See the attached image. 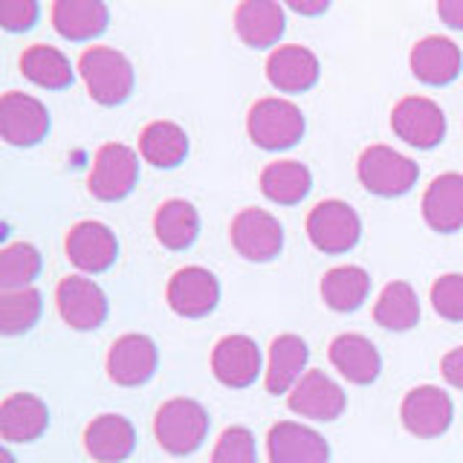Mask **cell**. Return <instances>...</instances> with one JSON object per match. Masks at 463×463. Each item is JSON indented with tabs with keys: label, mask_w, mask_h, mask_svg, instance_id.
I'll return each mask as SVG.
<instances>
[{
	"label": "cell",
	"mask_w": 463,
	"mask_h": 463,
	"mask_svg": "<svg viewBox=\"0 0 463 463\" xmlns=\"http://www.w3.org/2000/svg\"><path fill=\"white\" fill-rule=\"evenodd\" d=\"M209 434V411L192 397H174L159 405L154 417V438L168 455H192Z\"/></svg>",
	"instance_id": "cell-1"
},
{
	"label": "cell",
	"mask_w": 463,
	"mask_h": 463,
	"mask_svg": "<svg viewBox=\"0 0 463 463\" xmlns=\"http://www.w3.org/2000/svg\"><path fill=\"white\" fill-rule=\"evenodd\" d=\"M79 72L87 84V93L105 108L122 105L134 93V64L113 47H90L79 58Z\"/></svg>",
	"instance_id": "cell-2"
},
{
	"label": "cell",
	"mask_w": 463,
	"mask_h": 463,
	"mask_svg": "<svg viewBox=\"0 0 463 463\" xmlns=\"http://www.w3.org/2000/svg\"><path fill=\"white\" fill-rule=\"evenodd\" d=\"M359 183L368 188L371 194L380 197H400L411 192V185L420 177V168L414 159L405 154L388 148V145H371L362 151L356 163Z\"/></svg>",
	"instance_id": "cell-3"
},
{
	"label": "cell",
	"mask_w": 463,
	"mask_h": 463,
	"mask_svg": "<svg viewBox=\"0 0 463 463\" xmlns=\"http://www.w3.org/2000/svg\"><path fill=\"white\" fill-rule=\"evenodd\" d=\"M246 130H250L252 142L267 151L293 148L304 137V116L293 101L269 96L252 105L250 119H246Z\"/></svg>",
	"instance_id": "cell-4"
},
{
	"label": "cell",
	"mask_w": 463,
	"mask_h": 463,
	"mask_svg": "<svg viewBox=\"0 0 463 463\" xmlns=\"http://www.w3.org/2000/svg\"><path fill=\"white\" fill-rule=\"evenodd\" d=\"M307 238L318 252L339 255L359 243L362 221L345 200H322L307 214Z\"/></svg>",
	"instance_id": "cell-5"
},
{
	"label": "cell",
	"mask_w": 463,
	"mask_h": 463,
	"mask_svg": "<svg viewBox=\"0 0 463 463\" xmlns=\"http://www.w3.org/2000/svg\"><path fill=\"white\" fill-rule=\"evenodd\" d=\"M139 180V156L137 151L125 142H108L101 145L96 159H93V171H90V194L96 200H122L134 192V185Z\"/></svg>",
	"instance_id": "cell-6"
},
{
	"label": "cell",
	"mask_w": 463,
	"mask_h": 463,
	"mask_svg": "<svg viewBox=\"0 0 463 463\" xmlns=\"http://www.w3.org/2000/svg\"><path fill=\"white\" fill-rule=\"evenodd\" d=\"M400 417L409 434H414L420 440H431L446 434L449 426H452L455 402L438 385H417L402 397Z\"/></svg>",
	"instance_id": "cell-7"
},
{
	"label": "cell",
	"mask_w": 463,
	"mask_h": 463,
	"mask_svg": "<svg viewBox=\"0 0 463 463\" xmlns=\"http://www.w3.org/2000/svg\"><path fill=\"white\" fill-rule=\"evenodd\" d=\"M391 128L402 142L429 151L446 137V113L426 96H405L391 110Z\"/></svg>",
	"instance_id": "cell-8"
},
{
	"label": "cell",
	"mask_w": 463,
	"mask_h": 463,
	"mask_svg": "<svg viewBox=\"0 0 463 463\" xmlns=\"http://www.w3.org/2000/svg\"><path fill=\"white\" fill-rule=\"evenodd\" d=\"M50 130V110L41 99L9 90L0 99V137L9 145L29 148L38 145Z\"/></svg>",
	"instance_id": "cell-9"
},
{
	"label": "cell",
	"mask_w": 463,
	"mask_h": 463,
	"mask_svg": "<svg viewBox=\"0 0 463 463\" xmlns=\"http://www.w3.org/2000/svg\"><path fill=\"white\" fill-rule=\"evenodd\" d=\"M232 246L246 260L264 264L281 252L284 246V229L279 217L267 209H241L232 221Z\"/></svg>",
	"instance_id": "cell-10"
},
{
	"label": "cell",
	"mask_w": 463,
	"mask_h": 463,
	"mask_svg": "<svg viewBox=\"0 0 463 463\" xmlns=\"http://www.w3.org/2000/svg\"><path fill=\"white\" fill-rule=\"evenodd\" d=\"M156 345L145 333H125L108 351V376L122 388L145 385L156 373Z\"/></svg>",
	"instance_id": "cell-11"
},
{
	"label": "cell",
	"mask_w": 463,
	"mask_h": 463,
	"mask_svg": "<svg viewBox=\"0 0 463 463\" xmlns=\"http://www.w3.org/2000/svg\"><path fill=\"white\" fill-rule=\"evenodd\" d=\"M55 304L72 330H96L108 318V296L84 275H67L55 289Z\"/></svg>",
	"instance_id": "cell-12"
},
{
	"label": "cell",
	"mask_w": 463,
	"mask_h": 463,
	"mask_svg": "<svg viewBox=\"0 0 463 463\" xmlns=\"http://www.w3.org/2000/svg\"><path fill=\"white\" fill-rule=\"evenodd\" d=\"M168 307L183 318L209 316L221 301V284L206 267H183L171 275L165 289Z\"/></svg>",
	"instance_id": "cell-13"
},
{
	"label": "cell",
	"mask_w": 463,
	"mask_h": 463,
	"mask_svg": "<svg viewBox=\"0 0 463 463\" xmlns=\"http://www.w3.org/2000/svg\"><path fill=\"white\" fill-rule=\"evenodd\" d=\"M289 411L298 417L318 420V423H330V420L342 417L347 397L336 380H330L325 371H307L296 383V388L287 394Z\"/></svg>",
	"instance_id": "cell-14"
},
{
	"label": "cell",
	"mask_w": 463,
	"mask_h": 463,
	"mask_svg": "<svg viewBox=\"0 0 463 463\" xmlns=\"http://www.w3.org/2000/svg\"><path fill=\"white\" fill-rule=\"evenodd\" d=\"M64 250L72 267L81 272H105L119 258V241L110 232V226L99 221H81L67 232Z\"/></svg>",
	"instance_id": "cell-15"
},
{
	"label": "cell",
	"mask_w": 463,
	"mask_h": 463,
	"mask_svg": "<svg viewBox=\"0 0 463 463\" xmlns=\"http://www.w3.org/2000/svg\"><path fill=\"white\" fill-rule=\"evenodd\" d=\"M269 463H327L330 446L327 440L310 426L281 420L267 434Z\"/></svg>",
	"instance_id": "cell-16"
},
{
	"label": "cell",
	"mask_w": 463,
	"mask_h": 463,
	"mask_svg": "<svg viewBox=\"0 0 463 463\" xmlns=\"http://www.w3.org/2000/svg\"><path fill=\"white\" fill-rule=\"evenodd\" d=\"M212 373L226 388H246L260 376V351L255 339L243 333H232L214 345L212 351Z\"/></svg>",
	"instance_id": "cell-17"
},
{
	"label": "cell",
	"mask_w": 463,
	"mask_h": 463,
	"mask_svg": "<svg viewBox=\"0 0 463 463\" xmlns=\"http://www.w3.org/2000/svg\"><path fill=\"white\" fill-rule=\"evenodd\" d=\"M84 449L96 463H122L137 449V429L122 414H99L84 429Z\"/></svg>",
	"instance_id": "cell-18"
},
{
	"label": "cell",
	"mask_w": 463,
	"mask_h": 463,
	"mask_svg": "<svg viewBox=\"0 0 463 463\" xmlns=\"http://www.w3.org/2000/svg\"><path fill=\"white\" fill-rule=\"evenodd\" d=\"M460 67H463V55H460V47L452 38L429 35V38L414 43L411 72L423 84H429V87L452 84L460 76Z\"/></svg>",
	"instance_id": "cell-19"
},
{
	"label": "cell",
	"mask_w": 463,
	"mask_h": 463,
	"mask_svg": "<svg viewBox=\"0 0 463 463\" xmlns=\"http://www.w3.org/2000/svg\"><path fill=\"white\" fill-rule=\"evenodd\" d=\"M330 362L347 383L371 385L383 371V356L376 345L362 333H342L330 342Z\"/></svg>",
	"instance_id": "cell-20"
},
{
	"label": "cell",
	"mask_w": 463,
	"mask_h": 463,
	"mask_svg": "<svg viewBox=\"0 0 463 463\" xmlns=\"http://www.w3.org/2000/svg\"><path fill=\"white\" fill-rule=\"evenodd\" d=\"M318 58L313 50L301 43H287V47L272 50L267 61V79L281 93H304L318 81Z\"/></svg>",
	"instance_id": "cell-21"
},
{
	"label": "cell",
	"mask_w": 463,
	"mask_h": 463,
	"mask_svg": "<svg viewBox=\"0 0 463 463\" xmlns=\"http://www.w3.org/2000/svg\"><path fill=\"white\" fill-rule=\"evenodd\" d=\"M50 426L47 402L35 394H9L0 402V438L6 443H33Z\"/></svg>",
	"instance_id": "cell-22"
},
{
	"label": "cell",
	"mask_w": 463,
	"mask_h": 463,
	"mask_svg": "<svg viewBox=\"0 0 463 463\" xmlns=\"http://www.w3.org/2000/svg\"><path fill=\"white\" fill-rule=\"evenodd\" d=\"M423 221L440 235L463 226V174L446 171L431 180L423 194Z\"/></svg>",
	"instance_id": "cell-23"
},
{
	"label": "cell",
	"mask_w": 463,
	"mask_h": 463,
	"mask_svg": "<svg viewBox=\"0 0 463 463\" xmlns=\"http://www.w3.org/2000/svg\"><path fill=\"white\" fill-rule=\"evenodd\" d=\"M307 359H310V347L301 336L296 333H281L275 336L269 345V362H267V391L269 394H289L296 388V383L301 380L304 368H307Z\"/></svg>",
	"instance_id": "cell-24"
},
{
	"label": "cell",
	"mask_w": 463,
	"mask_h": 463,
	"mask_svg": "<svg viewBox=\"0 0 463 463\" xmlns=\"http://www.w3.org/2000/svg\"><path fill=\"white\" fill-rule=\"evenodd\" d=\"M284 6L275 0H243L235 9V29L243 43L255 50L275 47L284 35Z\"/></svg>",
	"instance_id": "cell-25"
},
{
	"label": "cell",
	"mask_w": 463,
	"mask_h": 463,
	"mask_svg": "<svg viewBox=\"0 0 463 463\" xmlns=\"http://www.w3.org/2000/svg\"><path fill=\"white\" fill-rule=\"evenodd\" d=\"M110 24V9L101 0H55L52 26L67 41L99 38Z\"/></svg>",
	"instance_id": "cell-26"
},
{
	"label": "cell",
	"mask_w": 463,
	"mask_h": 463,
	"mask_svg": "<svg viewBox=\"0 0 463 463\" xmlns=\"http://www.w3.org/2000/svg\"><path fill=\"white\" fill-rule=\"evenodd\" d=\"M154 235L165 250H188L200 235V214L188 200H165L154 214Z\"/></svg>",
	"instance_id": "cell-27"
},
{
	"label": "cell",
	"mask_w": 463,
	"mask_h": 463,
	"mask_svg": "<svg viewBox=\"0 0 463 463\" xmlns=\"http://www.w3.org/2000/svg\"><path fill=\"white\" fill-rule=\"evenodd\" d=\"M313 188V174L296 159H279L260 171V192L279 206H296Z\"/></svg>",
	"instance_id": "cell-28"
},
{
	"label": "cell",
	"mask_w": 463,
	"mask_h": 463,
	"mask_svg": "<svg viewBox=\"0 0 463 463\" xmlns=\"http://www.w3.org/2000/svg\"><path fill=\"white\" fill-rule=\"evenodd\" d=\"M139 154L154 168H177L188 154V134L177 122H151L139 134Z\"/></svg>",
	"instance_id": "cell-29"
},
{
	"label": "cell",
	"mask_w": 463,
	"mask_h": 463,
	"mask_svg": "<svg viewBox=\"0 0 463 463\" xmlns=\"http://www.w3.org/2000/svg\"><path fill=\"white\" fill-rule=\"evenodd\" d=\"M368 293H371V275L356 264L333 267L322 279V298L336 313H351L362 307Z\"/></svg>",
	"instance_id": "cell-30"
},
{
	"label": "cell",
	"mask_w": 463,
	"mask_h": 463,
	"mask_svg": "<svg viewBox=\"0 0 463 463\" xmlns=\"http://www.w3.org/2000/svg\"><path fill=\"white\" fill-rule=\"evenodd\" d=\"M21 70L29 81L47 87V90H64V87L72 84L70 58L58 47H50V43H33L21 55Z\"/></svg>",
	"instance_id": "cell-31"
},
{
	"label": "cell",
	"mask_w": 463,
	"mask_h": 463,
	"mask_svg": "<svg viewBox=\"0 0 463 463\" xmlns=\"http://www.w3.org/2000/svg\"><path fill=\"white\" fill-rule=\"evenodd\" d=\"M373 322L385 330H411L420 322V301L409 281H391L373 304Z\"/></svg>",
	"instance_id": "cell-32"
},
{
	"label": "cell",
	"mask_w": 463,
	"mask_h": 463,
	"mask_svg": "<svg viewBox=\"0 0 463 463\" xmlns=\"http://www.w3.org/2000/svg\"><path fill=\"white\" fill-rule=\"evenodd\" d=\"M43 310V301L38 287H24V289H4L0 293V330L4 336H18L33 327Z\"/></svg>",
	"instance_id": "cell-33"
},
{
	"label": "cell",
	"mask_w": 463,
	"mask_h": 463,
	"mask_svg": "<svg viewBox=\"0 0 463 463\" xmlns=\"http://www.w3.org/2000/svg\"><path fill=\"white\" fill-rule=\"evenodd\" d=\"M41 272V252L33 243H9L0 252V289L33 287Z\"/></svg>",
	"instance_id": "cell-34"
},
{
	"label": "cell",
	"mask_w": 463,
	"mask_h": 463,
	"mask_svg": "<svg viewBox=\"0 0 463 463\" xmlns=\"http://www.w3.org/2000/svg\"><path fill=\"white\" fill-rule=\"evenodd\" d=\"M212 463H258L252 431L246 426H229L212 449Z\"/></svg>",
	"instance_id": "cell-35"
},
{
	"label": "cell",
	"mask_w": 463,
	"mask_h": 463,
	"mask_svg": "<svg viewBox=\"0 0 463 463\" xmlns=\"http://www.w3.org/2000/svg\"><path fill=\"white\" fill-rule=\"evenodd\" d=\"M431 307L446 322H463V275L449 272L431 284Z\"/></svg>",
	"instance_id": "cell-36"
},
{
	"label": "cell",
	"mask_w": 463,
	"mask_h": 463,
	"mask_svg": "<svg viewBox=\"0 0 463 463\" xmlns=\"http://www.w3.org/2000/svg\"><path fill=\"white\" fill-rule=\"evenodd\" d=\"M41 6L35 0H0V26L6 33H26L38 21Z\"/></svg>",
	"instance_id": "cell-37"
},
{
	"label": "cell",
	"mask_w": 463,
	"mask_h": 463,
	"mask_svg": "<svg viewBox=\"0 0 463 463\" xmlns=\"http://www.w3.org/2000/svg\"><path fill=\"white\" fill-rule=\"evenodd\" d=\"M440 373L449 385L463 391V347H455L440 359Z\"/></svg>",
	"instance_id": "cell-38"
},
{
	"label": "cell",
	"mask_w": 463,
	"mask_h": 463,
	"mask_svg": "<svg viewBox=\"0 0 463 463\" xmlns=\"http://www.w3.org/2000/svg\"><path fill=\"white\" fill-rule=\"evenodd\" d=\"M438 14L446 26L452 29H463V0H440L438 4Z\"/></svg>",
	"instance_id": "cell-39"
},
{
	"label": "cell",
	"mask_w": 463,
	"mask_h": 463,
	"mask_svg": "<svg viewBox=\"0 0 463 463\" xmlns=\"http://www.w3.org/2000/svg\"><path fill=\"white\" fill-rule=\"evenodd\" d=\"M289 9L298 14H322L330 9L327 0H289Z\"/></svg>",
	"instance_id": "cell-40"
},
{
	"label": "cell",
	"mask_w": 463,
	"mask_h": 463,
	"mask_svg": "<svg viewBox=\"0 0 463 463\" xmlns=\"http://www.w3.org/2000/svg\"><path fill=\"white\" fill-rule=\"evenodd\" d=\"M0 463H14V458H12L9 449H4V452H0Z\"/></svg>",
	"instance_id": "cell-41"
}]
</instances>
